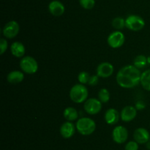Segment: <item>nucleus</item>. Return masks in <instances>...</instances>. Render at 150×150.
<instances>
[{"instance_id":"1","label":"nucleus","mask_w":150,"mask_h":150,"mask_svg":"<svg viewBox=\"0 0 150 150\" xmlns=\"http://www.w3.org/2000/svg\"><path fill=\"white\" fill-rule=\"evenodd\" d=\"M142 72L134 65H127L119 70L116 76L117 84L121 88L130 89L139 85L141 82Z\"/></svg>"},{"instance_id":"2","label":"nucleus","mask_w":150,"mask_h":150,"mask_svg":"<svg viewBox=\"0 0 150 150\" xmlns=\"http://www.w3.org/2000/svg\"><path fill=\"white\" fill-rule=\"evenodd\" d=\"M69 96L72 101L76 104L85 102L89 96L88 88L83 84H76L70 90Z\"/></svg>"},{"instance_id":"3","label":"nucleus","mask_w":150,"mask_h":150,"mask_svg":"<svg viewBox=\"0 0 150 150\" xmlns=\"http://www.w3.org/2000/svg\"><path fill=\"white\" fill-rule=\"evenodd\" d=\"M76 130L82 135H90L96 129V123L92 119L89 117H81L76 123Z\"/></svg>"},{"instance_id":"4","label":"nucleus","mask_w":150,"mask_h":150,"mask_svg":"<svg viewBox=\"0 0 150 150\" xmlns=\"http://www.w3.org/2000/svg\"><path fill=\"white\" fill-rule=\"evenodd\" d=\"M20 68L23 73L34 74L39 69L38 61L32 56H24L20 61Z\"/></svg>"},{"instance_id":"5","label":"nucleus","mask_w":150,"mask_h":150,"mask_svg":"<svg viewBox=\"0 0 150 150\" xmlns=\"http://www.w3.org/2000/svg\"><path fill=\"white\" fill-rule=\"evenodd\" d=\"M145 21L142 17L138 15H130L125 19V27L131 31L138 32L144 29Z\"/></svg>"},{"instance_id":"6","label":"nucleus","mask_w":150,"mask_h":150,"mask_svg":"<svg viewBox=\"0 0 150 150\" xmlns=\"http://www.w3.org/2000/svg\"><path fill=\"white\" fill-rule=\"evenodd\" d=\"M125 41V36L122 32L116 30L109 34L107 38L108 46L113 49H118L122 46Z\"/></svg>"},{"instance_id":"7","label":"nucleus","mask_w":150,"mask_h":150,"mask_svg":"<svg viewBox=\"0 0 150 150\" xmlns=\"http://www.w3.org/2000/svg\"><path fill=\"white\" fill-rule=\"evenodd\" d=\"M85 112L89 115H96L102 110V102L98 99H87L83 104Z\"/></svg>"},{"instance_id":"8","label":"nucleus","mask_w":150,"mask_h":150,"mask_svg":"<svg viewBox=\"0 0 150 150\" xmlns=\"http://www.w3.org/2000/svg\"><path fill=\"white\" fill-rule=\"evenodd\" d=\"M20 31V26L16 21L12 20L7 22L3 27L2 33L6 38L12 39L18 35Z\"/></svg>"},{"instance_id":"9","label":"nucleus","mask_w":150,"mask_h":150,"mask_svg":"<svg viewBox=\"0 0 150 150\" xmlns=\"http://www.w3.org/2000/svg\"><path fill=\"white\" fill-rule=\"evenodd\" d=\"M111 135L114 142L118 144H122L125 143L128 138V131L124 126L118 125L114 128Z\"/></svg>"},{"instance_id":"10","label":"nucleus","mask_w":150,"mask_h":150,"mask_svg":"<svg viewBox=\"0 0 150 150\" xmlns=\"http://www.w3.org/2000/svg\"><path fill=\"white\" fill-rule=\"evenodd\" d=\"M114 67L109 62H103L98 66L96 74L101 78H108L113 74Z\"/></svg>"},{"instance_id":"11","label":"nucleus","mask_w":150,"mask_h":150,"mask_svg":"<svg viewBox=\"0 0 150 150\" xmlns=\"http://www.w3.org/2000/svg\"><path fill=\"white\" fill-rule=\"evenodd\" d=\"M76 131V124H74L72 121H68L64 122L59 128L60 135L64 139H69L72 138L74 135Z\"/></svg>"},{"instance_id":"12","label":"nucleus","mask_w":150,"mask_h":150,"mask_svg":"<svg viewBox=\"0 0 150 150\" xmlns=\"http://www.w3.org/2000/svg\"><path fill=\"white\" fill-rule=\"evenodd\" d=\"M137 116V109L136 107L127 105L123 107L120 113V119L124 122H130L134 120Z\"/></svg>"},{"instance_id":"13","label":"nucleus","mask_w":150,"mask_h":150,"mask_svg":"<svg viewBox=\"0 0 150 150\" xmlns=\"http://www.w3.org/2000/svg\"><path fill=\"white\" fill-rule=\"evenodd\" d=\"M133 138L139 144H145L149 141L150 134L145 128L139 127L133 132Z\"/></svg>"},{"instance_id":"14","label":"nucleus","mask_w":150,"mask_h":150,"mask_svg":"<svg viewBox=\"0 0 150 150\" xmlns=\"http://www.w3.org/2000/svg\"><path fill=\"white\" fill-rule=\"evenodd\" d=\"M48 10L50 13L56 17H59L62 16L65 11L64 5L58 0H54L48 4Z\"/></svg>"},{"instance_id":"15","label":"nucleus","mask_w":150,"mask_h":150,"mask_svg":"<svg viewBox=\"0 0 150 150\" xmlns=\"http://www.w3.org/2000/svg\"><path fill=\"white\" fill-rule=\"evenodd\" d=\"M104 119L108 124L115 125L120 121V113L115 108H109L105 112Z\"/></svg>"},{"instance_id":"16","label":"nucleus","mask_w":150,"mask_h":150,"mask_svg":"<svg viewBox=\"0 0 150 150\" xmlns=\"http://www.w3.org/2000/svg\"><path fill=\"white\" fill-rule=\"evenodd\" d=\"M10 51L14 57L17 58H22L26 53V48L23 44L19 41H15L10 45Z\"/></svg>"},{"instance_id":"17","label":"nucleus","mask_w":150,"mask_h":150,"mask_svg":"<svg viewBox=\"0 0 150 150\" xmlns=\"http://www.w3.org/2000/svg\"><path fill=\"white\" fill-rule=\"evenodd\" d=\"M23 79H24V74L22 71H12L7 76V82L11 84L21 83Z\"/></svg>"},{"instance_id":"18","label":"nucleus","mask_w":150,"mask_h":150,"mask_svg":"<svg viewBox=\"0 0 150 150\" xmlns=\"http://www.w3.org/2000/svg\"><path fill=\"white\" fill-rule=\"evenodd\" d=\"M64 118L68 121H74L79 119V112L75 107H67L63 112Z\"/></svg>"},{"instance_id":"19","label":"nucleus","mask_w":150,"mask_h":150,"mask_svg":"<svg viewBox=\"0 0 150 150\" xmlns=\"http://www.w3.org/2000/svg\"><path fill=\"white\" fill-rule=\"evenodd\" d=\"M140 84L144 89L150 91V69H147L142 72Z\"/></svg>"},{"instance_id":"20","label":"nucleus","mask_w":150,"mask_h":150,"mask_svg":"<svg viewBox=\"0 0 150 150\" xmlns=\"http://www.w3.org/2000/svg\"><path fill=\"white\" fill-rule=\"evenodd\" d=\"M147 64V57L143 54L136 56L133 60V65L139 69H144Z\"/></svg>"},{"instance_id":"21","label":"nucleus","mask_w":150,"mask_h":150,"mask_svg":"<svg viewBox=\"0 0 150 150\" xmlns=\"http://www.w3.org/2000/svg\"><path fill=\"white\" fill-rule=\"evenodd\" d=\"M111 25L116 30L121 31L125 27V19L122 17H116L113 19Z\"/></svg>"},{"instance_id":"22","label":"nucleus","mask_w":150,"mask_h":150,"mask_svg":"<svg viewBox=\"0 0 150 150\" xmlns=\"http://www.w3.org/2000/svg\"><path fill=\"white\" fill-rule=\"evenodd\" d=\"M111 94L109 91L106 88H101L98 92V99L102 103H107L109 101Z\"/></svg>"},{"instance_id":"23","label":"nucleus","mask_w":150,"mask_h":150,"mask_svg":"<svg viewBox=\"0 0 150 150\" xmlns=\"http://www.w3.org/2000/svg\"><path fill=\"white\" fill-rule=\"evenodd\" d=\"M89 78H90V75L88 73L87 71H81L80 73L78 75V80H79V83L83 84H88L89 80Z\"/></svg>"},{"instance_id":"24","label":"nucleus","mask_w":150,"mask_h":150,"mask_svg":"<svg viewBox=\"0 0 150 150\" xmlns=\"http://www.w3.org/2000/svg\"><path fill=\"white\" fill-rule=\"evenodd\" d=\"M79 3L85 10H92L95 5V0H79Z\"/></svg>"},{"instance_id":"25","label":"nucleus","mask_w":150,"mask_h":150,"mask_svg":"<svg viewBox=\"0 0 150 150\" xmlns=\"http://www.w3.org/2000/svg\"><path fill=\"white\" fill-rule=\"evenodd\" d=\"M139 144L136 141H130L126 144L125 150H139Z\"/></svg>"},{"instance_id":"26","label":"nucleus","mask_w":150,"mask_h":150,"mask_svg":"<svg viewBox=\"0 0 150 150\" xmlns=\"http://www.w3.org/2000/svg\"><path fill=\"white\" fill-rule=\"evenodd\" d=\"M8 48V43L7 40L4 38H1L0 39V54L2 55Z\"/></svg>"},{"instance_id":"27","label":"nucleus","mask_w":150,"mask_h":150,"mask_svg":"<svg viewBox=\"0 0 150 150\" xmlns=\"http://www.w3.org/2000/svg\"><path fill=\"white\" fill-rule=\"evenodd\" d=\"M98 82H99V76L97 74H95L90 76L88 84L89 85H91V86H95V85H98Z\"/></svg>"},{"instance_id":"28","label":"nucleus","mask_w":150,"mask_h":150,"mask_svg":"<svg viewBox=\"0 0 150 150\" xmlns=\"http://www.w3.org/2000/svg\"><path fill=\"white\" fill-rule=\"evenodd\" d=\"M145 107H146V104H145V103L143 101H139L136 102V108L137 109V110H142L144 109Z\"/></svg>"},{"instance_id":"29","label":"nucleus","mask_w":150,"mask_h":150,"mask_svg":"<svg viewBox=\"0 0 150 150\" xmlns=\"http://www.w3.org/2000/svg\"><path fill=\"white\" fill-rule=\"evenodd\" d=\"M146 144V148L150 150V141H148Z\"/></svg>"},{"instance_id":"30","label":"nucleus","mask_w":150,"mask_h":150,"mask_svg":"<svg viewBox=\"0 0 150 150\" xmlns=\"http://www.w3.org/2000/svg\"><path fill=\"white\" fill-rule=\"evenodd\" d=\"M147 63L150 65V56H148L147 57Z\"/></svg>"},{"instance_id":"31","label":"nucleus","mask_w":150,"mask_h":150,"mask_svg":"<svg viewBox=\"0 0 150 150\" xmlns=\"http://www.w3.org/2000/svg\"><path fill=\"white\" fill-rule=\"evenodd\" d=\"M149 141H150V139H149Z\"/></svg>"}]
</instances>
